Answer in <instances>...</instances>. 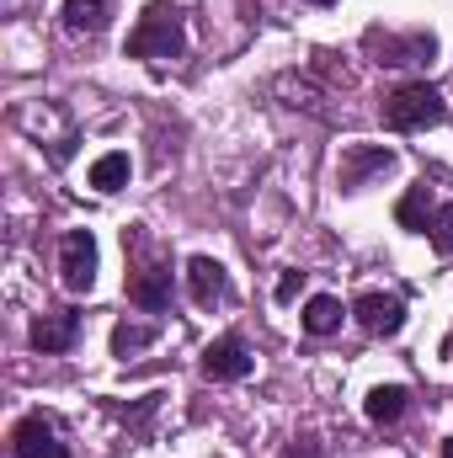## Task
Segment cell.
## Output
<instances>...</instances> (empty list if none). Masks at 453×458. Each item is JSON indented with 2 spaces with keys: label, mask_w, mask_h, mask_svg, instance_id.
I'll return each mask as SVG.
<instances>
[{
  "label": "cell",
  "mask_w": 453,
  "mask_h": 458,
  "mask_svg": "<svg viewBox=\"0 0 453 458\" xmlns=\"http://www.w3.org/2000/svg\"><path fill=\"white\" fill-rule=\"evenodd\" d=\"M182 43H187L182 11H176L171 0H155V5H144L139 27L128 32V59H176Z\"/></svg>",
  "instance_id": "obj_1"
},
{
  "label": "cell",
  "mask_w": 453,
  "mask_h": 458,
  "mask_svg": "<svg viewBox=\"0 0 453 458\" xmlns=\"http://www.w3.org/2000/svg\"><path fill=\"white\" fill-rule=\"evenodd\" d=\"M443 117H449V102H443V91L427 86V81H411V86H400L395 97H384V123H389L395 133H422V128H432V123H443Z\"/></svg>",
  "instance_id": "obj_2"
},
{
  "label": "cell",
  "mask_w": 453,
  "mask_h": 458,
  "mask_svg": "<svg viewBox=\"0 0 453 458\" xmlns=\"http://www.w3.org/2000/svg\"><path fill=\"white\" fill-rule=\"evenodd\" d=\"M59 283L70 293H91V283H97V234L91 229H70L59 240Z\"/></svg>",
  "instance_id": "obj_3"
},
{
  "label": "cell",
  "mask_w": 453,
  "mask_h": 458,
  "mask_svg": "<svg viewBox=\"0 0 453 458\" xmlns=\"http://www.w3.org/2000/svg\"><path fill=\"white\" fill-rule=\"evenodd\" d=\"M352 315H357V326H363L368 336H400V331H406V299H400V293L368 288V293L352 299Z\"/></svg>",
  "instance_id": "obj_4"
},
{
  "label": "cell",
  "mask_w": 453,
  "mask_h": 458,
  "mask_svg": "<svg viewBox=\"0 0 453 458\" xmlns=\"http://www.w3.org/2000/svg\"><path fill=\"white\" fill-rule=\"evenodd\" d=\"M389 165H395V149H384V144H346L341 149V165H337L341 192H357L368 176H384Z\"/></svg>",
  "instance_id": "obj_5"
},
{
  "label": "cell",
  "mask_w": 453,
  "mask_h": 458,
  "mask_svg": "<svg viewBox=\"0 0 453 458\" xmlns=\"http://www.w3.org/2000/svg\"><path fill=\"white\" fill-rule=\"evenodd\" d=\"M11 454L16 458H70L64 454V443H59V432H54L43 416H21V421H16V432H11Z\"/></svg>",
  "instance_id": "obj_6"
},
{
  "label": "cell",
  "mask_w": 453,
  "mask_h": 458,
  "mask_svg": "<svg viewBox=\"0 0 453 458\" xmlns=\"http://www.w3.org/2000/svg\"><path fill=\"white\" fill-rule=\"evenodd\" d=\"M187 288H192V304L214 310V304L229 299V272L214 256H192V261H187Z\"/></svg>",
  "instance_id": "obj_7"
},
{
  "label": "cell",
  "mask_w": 453,
  "mask_h": 458,
  "mask_svg": "<svg viewBox=\"0 0 453 458\" xmlns=\"http://www.w3.org/2000/svg\"><path fill=\"white\" fill-rule=\"evenodd\" d=\"M203 373L214 378V384H235V378H245L251 373V352L240 336H225V342H214L203 352Z\"/></svg>",
  "instance_id": "obj_8"
},
{
  "label": "cell",
  "mask_w": 453,
  "mask_h": 458,
  "mask_svg": "<svg viewBox=\"0 0 453 458\" xmlns=\"http://www.w3.org/2000/svg\"><path fill=\"white\" fill-rule=\"evenodd\" d=\"M128 299H133L139 310L160 315V310L171 304V267H139V272L128 277Z\"/></svg>",
  "instance_id": "obj_9"
},
{
  "label": "cell",
  "mask_w": 453,
  "mask_h": 458,
  "mask_svg": "<svg viewBox=\"0 0 453 458\" xmlns=\"http://www.w3.org/2000/svg\"><path fill=\"white\" fill-rule=\"evenodd\" d=\"M368 48H379V54H384L379 64H416V59H432V48H438V43H432L427 32H416V38H389V32H379V27H373V32H368Z\"/></svg>",
  "instance_id": "obj_10"
},
{
  "label": "cell",
  "mask_w": 453,
  "mask_h": 458,
  "mask_svg": "<svg viewBox=\"0 0 453 458\" xmlns=\"http://www.w3.org/2000/svg\"><path fill=\"white\" fill-rule=\"evenodd\" d=\"M75 336H81V315L75 310H54V315H43L32 326V346L38 352H70Z\"/></svg>",
  "instance_id": "obj_11"
},
{
  "label": "cell",
  "mask_w": 453,
  "mask_h": 458,
  "mask_svg": "<svg viewBox=\"0 0 453 458\" xmlns=\"http://www.w3.org/2000/svg\"><path fill=\"white\" fill-rule=\"evenodd\" d=\"M406 405H411V389H406V384H379V389H368L363 416H368L373 427H395V421L406 416Z\"/></svg>",
  "instance_id": "obj_12"
},
{
  "label": "cell",
  "mask_w": 453,
  "mask_h": 458,
  "mask_svg": "<svg viewBox=\"0 0 453 458\" xmlns=\"http://www.w3.org/2000/svg\"><path fill=\"white\" fill-rule=\"evenodd\" d=\"M395 219H400V229H432V187H411L400 203H395Z\"/></svg>",
  "instance_id": "obj_13"
},
{
  "label": "cell",
  "mask_w": 453,
  "mask_h": 458,
  "mask_svg": "<svg viewBox=\"0 0 453 458\" xmlns=\"http://www.w3.org/2000/svg\"><path fill=\"white\" fill-rule=\"evenodd\" d=\"M337 326H341V299L315 293V299L304 304V331H310V336H331Z\"/></svg>",
  "instance_id": "obj_14"
},
{
  "label": "cell",
  "mask_w": 453,
  "mask_h": 458,
  "mask_svg": "<svg viewBox=\"0 0 453 458\" xmlns=\"http://www.w3.org/2000/svg\"><path fill=\"white\" fill-rule=\"evenodd\" d=\"M64 27L70 32H102L107 27V0H64Z\"/></svg>",
  "instance_id": "obj_15"
},
{
  "label": "cell",
  "mask_w": 453,
  "mask_h": 458,
  "mask_svg": "<svg viewBox=\"0 0 453 458\" xmlns=\"http://www.w3.org/2000/svg\"><path fill=\"white\" fill-rule=\"evenodd\" d=\"M128 155L123 149H113V155H102V160H91V187L97 192H117V187H128Z\"/></svg>",
  "instance_id": "obj_16"
},
{
  "label": "cell",
  "mask_w": 453,
  "mask_h": 458,
  "mask_svg": "<svg viewBox=\"0 0 453 458\" xmlns=\"http://www.w3.org/2000/svg\"><path fill=\"white\" fill-rule=\"evenodd\" d=\"M155 336H160L155 326H128V320H123V326L113 331V352H117V357H128V352H144Z\"/></svg>",
  "instance_id": "obj_17"
},
{
  "label": "cell",
  "mask_w": 453,
  "mask_h": 458,
  "mask_svg": "<svg viewBox=\"0 0 453 458\" xmlns=\"http://www.w3.org/2000/svg\"><path fill=\"white\" fill-rule=\"evenodd\" d=\"M432 245H438L443 256H453V203H443L438 219H432Z\"/></svg>",
  "instance_id": "obj_18"
},
{
  "label": "cell",
  "mask_w": 453,
  "mask_h": 458,
  "mask_svg": "<svg viewBox=\"0 0 453 458\" xmlns=\"http://www.w3.org/2000/svg\"><path fill=\"white\" fill-rule=\"evenodd\" d=\"M299 288H304V272H283V277H278V299H283V304H288Z\"/></svg>",
  "instance_id": "obj_19"
},
{
  "label": "cell",
  "mask_w": 453,
  "mask_h": 458,
  "mask_svg": "<svg viewBox=\"0 0 453 458\" xmlns=\"http://www.w3.org/2000/svg\"><path fill=\"white\" fill-rule=\"evenodd\" d=\"M283 458H321V448H288Z\"/></svg>",
  "instance_id": "obj_20"
},
{
  "label": "cell",
  "mask_w": 453,
  "mask_h": 458,
  "mask_svg": "<svg viewBox=\"0 0 453 458\" xmlns=\"http://www.w3.org/2000/svg\"><path fill=\"white\" fill-rule=\"evenodd\" d=\"M443 357H453V331H449V342H443Z\"/></svg>",
  "instance_id": "obj_21"
},
{
  "label": "cell",
  "mask_w": 453,
  "mask_h": 458,
  "mask_svg": "<svg viewBox=\"0 0 453 458\" xmlns=\"http://www.w3.org/2000/svg\"><path fill=\"white\" fill-rule=\"evenodd\" d=\"M443 458H453V443H443Z\"/></svg>",
  "instance_id": "obj_22"
},
{
  "label": "cell",
  "mask_w": 453,
  "mask_h": 458,
  "mask_svg": "<svg viewBox=\"0 0 453 458\" xmlns=\"http://www.w3.org/2000/svg\"><path fill=\"white\" fill-rule=\"evenodd\" d=\"M315 5H331V0H315Z\"/></svg>",
  "instance_id": "obj_23"
}]
</instances>
